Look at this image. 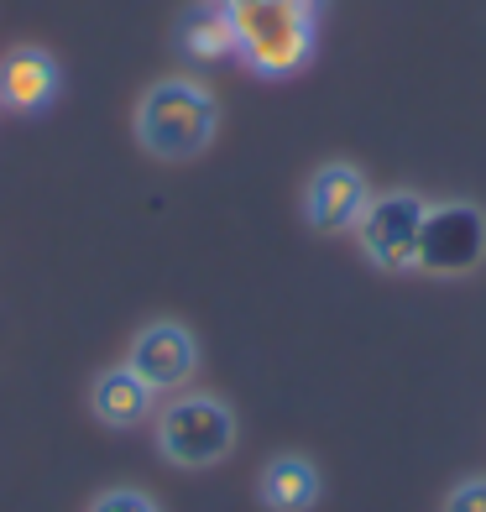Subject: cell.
<instances>
[{"label":"cell","instance_id":"1","mask_svg":"<svg viewBox=\"0 0 486 512\" xmlns=\"http://www.w3.org/2000/svg\"><path fill=\"white\" fill-rule=\"evenodd\" d=\"M236 32V58L262 79H288L309 68L319 48V0H246L225 6Z\"/></svg>","mask_w":486,"mask_h":512},{"label":"cell","instance_id":"2","mask_svg":"<svg viewBox=\"0 0 486 512\" xmlns=\"http://www.w3.org/2000/svg\"><path fill=\"white\" fill-rule=\"evenodd\" d=\"M215 131H220V105L189 74L157 79L136 100V142L157 162H189L199 152H210Z\"/></svg>","mask_w":486,"mask_h":512},{"label":"cell","instance_id":"3","mask_svg":"<svg viewBox=\"0 0 486 512\" xmlns=\"http://www.w3.org/2000/svg\"><path fill=\"white\" fill-rule=\"evenodd\" d=\"M152 439H157V455L178 465V471H210L236 450L241 424H236V408L215 398V392H173L157 408Z\"/></svg>","mask_w":486,"mask_h":512},{"label":"cell","instance_id":"4","mask_svg":"<svg viewBox=\"0 0 486 512\" xmlns=\"http://www.w3.org/2000/svg\"><path fill=\"white\" fill-rule=\"evenodd\" d=\"M486 262V209L471 199H439L424 209L419 267L424 277H471Z\"/></svg>","mask_w":486,"mask_h":512},{"label":"cell","instance_id":"5","mask_svg":"<svg viewBox=\"0 0 486 512\" xmlns=\"http://www.w3.org/2000/svg\"><path fill=\"white\" fill-rule=\"evenodd\" d=\"M429 199L413 189L372 194V204L356 220V246L377 272H413L419 267V230H424Z\"/></svg>","mask_w":486,"mask_h":512},{"label":"cell","instance_id":"6","mask_svg":"<svg viewBox=\"0 0 486 512\" xmlns=\"http://www.w3.org/2000/svg\"><path fill=\"white\" fill-rule=\"evenodd\" d=\"M126 366L152 392H168L173 398V392H183L194 382V371H199V340H194L189 324H178V319H152V324L136 330Z\"/></svg>","mask_w":486,"mask_h":512},{"label":"cell","instance_id":"7","mask_svg":"<svg viewBox=\"0 0 486 512\" xmlns=\"http://www.w3.org/2000/svg\"><path fill=\"white\" fill-rule=\"evenodd\" d=\"M366 204H372V183H366V173L356 162H324V168H314L309 183H304V220L319 236H345V230H356Z\"/></svg>","mask_w":486,"mask_h":512},{"label":"cell","instance_id":"8","mask_svg":"<svg viewBox=\"0 0 486 512\" xmlns=\"http://www.w3.org/2000/svg\"><path fill=\"white\" fill-rule=\"evenodd\" d=\"M58 95H63V68L48 48L21 42L0 58V105L11 115H42Z\"/></svg>","mask_w":486,"mask_h":512},{"label":"cell","instance_id":"9","mask_svg":"<svg viewBox=\"0 0 486 512\" xmlns=\"http://www.w3.org/2000/svg\"><path fill=\"white\" fill-rule=\"evenodd\" d=\"M152 403H157V392L136 377V371L121 361V366H105L95 387H89V408H95V418L105 429H136V424H147L152 418Z\"/></svg>","mask_w":486,"mask_h":512},{"label":"cell","instance_id":"10","mask_svg":"<svg viewBox=\"0 0 486 512\" xmlns=\"http://www.w3.org/2000/svg\"><path fill=\"white\" fill-rule=\"evenodd\" d=\"M257 497L267 512H309L324 497L319 465L309 455H272L257 476Z\"/></svg>","mask_w":486,"mask_h":512},{"label":"cell","instance_id":"11","mask_svg":"<svg viewBox=\"0 0 486 512\" xmlns=\"http://www.w3.org/2000/svg\"><path fill=\"white\" fill-rule=\"evenodd\" d=\"M178 48L189 53L194 63H220L236 53V32H230V11L220 0H199V6L183 16L178 27Z\"/></svg>","mask_w":486,"mask_h":512},{"label":"cell","instance_id":"12","mask_svg":"<svg viewBox=\"0 0 486 512\" xmlns=\"http://www.w3.org/2000/svg\"><path fill=\"white\" fill-rule=\"evenodd\" d=\"M89 512H162V507L147 492H136V486H110V492L89 502Z\"/></svg>","mask_w":486,"mask_h":512},{"label":"cell","instance_id":"13","mask_svg":"<svg viewBox=\"0 0 486 512\" xmlns=\"http://www.w3.org/2000/svg\"><path fill=\"white\" fill-rule=\"evenodd\" d=\"M445 512H486V476L460 481L455 492L445 497Z\"/></svg>","mask_w":486,"mask_h":512},{"label":"cell","instance_id":"14","mask_svg":"<svg viewBox=\"0 0 486 512\" xmlns=\"http://www.w3.org/2000/svg\"><path fill=\"white\" fill-rule=\"evenodd\" d=\"M220 6H246V0H220Z\"/></svg>","mask_w":486,"mask_h":512}]
</instances>
